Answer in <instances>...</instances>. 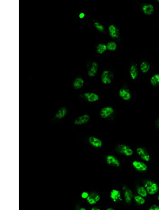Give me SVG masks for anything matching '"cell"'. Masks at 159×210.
<instances>
[{"label": "cell", "mask_w": 159, "mask_h": 210, "mask_svg": "<svg viewBox=\"0 0 159 210\" xmlns=\"http://www.w3.org/2000/svg\"><path fill=\"white\" fill-rule=\"evenodd\" d=\"M67 110L65 107H62L60 108L56 113L54 117L57 120L61 119L67 116Z\"/></svg>", "instance_id": "obj_15"}, {"label": "cell", "mask_w": 159, "mask_h": 210, "mask_svg": "<svg viewBox=\"0 0 159 210\" xmlns=\"http://www.w3.org/2000/svg\"><path fill=\"white\" fill-rule=\"evenodd\" d=\"M107 49V46L104 44H99L96 47V51H97L98 53L100 54L104 53Z\"/></svg>", "instance_id": "obj_24"}, {"label": "cell", "mask_w": 159, "mask_h": 210, "mask_svg": "<svg viewBox=\"0 0 159 210\" xmlns=\"http://www.w3.org/2000/svg\"><path fill=\"white\" fill-rule=\"evenodd\" d=\"M109 31L110 35L112 38H117L119 37V30L115 26L111 25L109 27Z\"/></svg>", "instance_id": "obj_19"}, {"label": "cell", "mask_w": 159, "mask_h": 210, "mask_svg": "<svg viewBox=\"0 0 159 210\" xmlns=\"http://www.w3.org/2000/svg\"><path fill=\"white\" fill-rule=\"evenodd\" d=\"M158 122L159 124V117L158 119Z\"/></svg>", "instance_id": "obj_35"}, {"label": "cell", "mask_w": 159, "mask_h": 210, "mask_svg": "<svg viewBox=\"0 0 159 210\" xmlns=\"http://www.w3.org/2000/svg\"><path fill=\"white\" fill-rule=\"evenodd\" d=\"M158 2L159 3V0H158Z\"/></svg>", "instance_id": "obj_36"}, {"label": "cell", "mask_w": 159, "mask_h": 210, "mask_svg": "<svg viewBox=\"0 0 159 210\" xmlns=\"http://www.w3.org/2000/svg\"><path fill=\"white\" fill-rule=\"evenodd\" d=\"M117 150L118 153L126 156H130L133 154V151L128 145L120 144L117 147Z\"/></svg>", "instance_id": "obj_2"}, {"label": "cell", "mask_w": 159, "mask_h": 210, "mask_svg": "<svg viewBox=\"0 0 159 210\" xmlns=\"http://www.w3.org/2000/svg\"><path fill=\"white\" fill-rule=\"evenodd\" d=\"M132 165L136 170L144 172L147 170L148 167L146 163L142 161L135 160L132 163Z\"/></svg>", "instance_id": "obj_9"}, {"label": "cell", "mask_w": 159, "mask_h": 210, "mask_svg": "<svg viewBox=\"0 0 159 210\" xmlns=\"http://www.w3.org/2000/svg\"><path fill=\"white\" fill-rule=\"evenodd\" d=\"M112 74L108 70H105L102 72L101 79L102 83L104 84H109L112 81Z\"/></svg>", "instance_id": "obj_6"}, {"label": "cell", "mask_w": 159, "mask_h": 210, "mask_svg": "<svg viewBox=\"0 0 159 210\" xmlns=\"http://www.w3.org/2000/svg\"><path fill=\"white\" fill-rule=\"evenodd\" d=\"M110 197L112 201L115 202L121 199V193L118 190L114 189L110 192Z\"/></svg>", "instance_id": "obj_16"}, {"label": "cell", "mask_w": 159, "mask_h": 210, "mask_svg": "<svg viewBox=\"0 0 159 210\" xmlns=\"http://www.w3.org/2000/svg\"><path fill=\"white\" fill-rule=\"evenodd\" d=\"M114 110L113 108L110 106H106L102 108L100 110L99 115L102 118L106 119L113 114Z\"/></svg>", "instance_id": "obj_5"}, {"label": "cell", "mask_w": 159, "mask_h": 210, "mask_svg": "<svg viewBox=\"0 0 159 210\" xmlns=\"http://www.w3.org/2000/svg\"><path fill=\"white\" fill-rule=\"evenodd\" d=\"M142 10L145 15L149 16L153 14L154 8V6L151 4H146L142 6Z\"/></svg>", "instance_id": "obj_14"}, {"label": "cell", "mask_w": 159, "mask_h": 210, "mask_svg": "<svg viewBox=\"0 0 159 210\" xmlns=\"http://www.w3.org/2000/svg\"><path fill=\"white\" fill-rule=\"evenodd\" d=\"M80 210H86V209L84 207H81L80 208Z\"/></svg>", "instance_id": "obj_33"}, {"label": "cell", "mask_w": 159, "mask_h": 210, "mask_svg": "<svg viewBox=\"0 0 159 210\" xmlns=\"http://www.w3.org/2000/svg\"><path fill=\"white\" fill-rule=\"evenodd\" d=\"M107 49L110 51H115L117 48V45L116 42H109L107 45Z\"/></svg>", "instance_id": "obj_26"}, {"label": "cell", "mask_w": 159, "mask_h": 210, "mask_svg": "<svg viewBox=\"0 0 159 210\" xmlns=\"http://www.w3.org/2000/svg\"><path fill=\"white\" fill-rule=\"evenodd\" d=\"M136 152L138 156L142 160L148 162L150 159V156L149 154L145 149L142 147H139L136 149Z\"/></svg>", "instance_id": "obj_7"}, {"label": "cell", "mask_w": 159, "mask_h": 210, "mask_svg": "<svg viewBox=\"0 0 159 210\" xmlns=\"http://www.w3.org/2000/svg\"><path fill=\"white\" fill-rule=\"evenodd\" d=\"M130 73L131 78L132 80H136L137 78L138 75V70L137 67L135 64H132L130 68Z\"/></svg>", "instance_id": "obj_20"}, {"label": "cell", "mask_w": 159, "mask_h": 210, "mask_svg": "<svg viewBox=\"0 0 159 210\" xmlns=\"http://www.w3.org/2000/svg\"><path fill=\"white\" fill-rule=\"evenodd\" d=\"M94 25H95L96 29L98 31L100 32H103L105 30V28L103 25L100 23L98 21H95L94 22Z\"/></svg>", "instance_id": "obj_27"}, {"label": "cell", "mask_w": 159, "mask_h": 210, "mask_svg": "<svg viewBox=\"0 0 159 210\" xmlns=\"http://www.w3.org/2000/svg\"><path fill=\"white\" fill-rule=\"evenodd\" d=\"M83 96L88 102H96L99 99V96L94 92H85Z\"/></svg>", "instance_id": "obj_11"}, {"label": "cell", "mask_w": 159, "mask_h": 210, "mask_svg": "<svg viewBox=\"0 0 159 210\" xmlns=\"http://www.w3.org/2000/svg\"><path fill=\"white\" fill-rule=\"evenodd\" d=\"M144 187L148 194L154 195L158 192L159 187L154 181L148 180L145 181Z\"/></svg>", "instance_id": "obj_1"}, {"label": "cell", "mask_w": 159, "mask_h": 210, "mask_svg": "<svg viewBox=\"0 0 159 210\" xmlns=\"http://www.w3.org/2000/svg\"><path fill=\"white\" fill-rule=\"evenodd\" d=\"M157 199H158V200L159 201V195L158 196Z\"/></svg>", "instance_id": "obj_34"}, {"label": "cell", "mask_w": 159, "mask_h": 210, "mask_svg": "<svg viewBox=\"0 0 159 210\" xmlns=\"http://www.w3.org/2000/svg\"><path fill=\"white\" fill-rule=\"evenodd\" d=\"M84 16H85V14L84 13H81L80 14L79 17L80 19H82L84 17Z\"/></svg>", "instance_id": "obj_30"}, {"label": "cell", "mask_w": 159, "mask_h": 210, "mask_svg": "<svg viewBox=\"0 0 159 210\" xmlns=\"http://www.w3.org/2000/svg\"><path fill=\"white\" fill-rule=\"evenodd\" d=\"M100 199V196L98 193L95 192H92L89 194V196L86 199L89 205H93L96 204Z\"/></svg>", "instance_id": "obj_4"}, {"label": "cell", "mask_w": 159, "mask_h": 210, "mask_svg": "<svg viewBox=\"0 0 159 210\" xmlns=\"http://www.w3.org/2000/svg\"><path fill=\"white\" fill-rule=\"evenodd\" d=\"M140 67L141 71L142 73H146L150 70V66L148 62L144 61L140 64Z\"/></svg>", "instance_id": "obj_21"}, {"label": "cell", "mask_w": 159, "mask_h": 210, "mask_svg": "<svg viewBox=\"0 0 159 210\" xmlns=\"http://www.w3.org/2000/svg\"><path fill=\"white\" fill-rule=\"evenodd\" d=\"M106 161L108 165L111 166L118 167L120 165L119 160L114 155H107L106 157Z\"/></svg>", "instance_id": "obj_8"}, {"label": "cell", "mask_w": 159, "mask_h": 210, "mask_svg": "<svg viewBox=\"0 0 159 210\" xmlns=\"http://www.w3.org/2000/svg\"><path fill=\"white\" fill-rule=\"evenodd\" d=\"M91 210H100V209L98 207H92L91 209Z\"/></svg>", "instance_id": "obj_31"}, {"label": "cell", "mask_w": 159, "mask_h": 210, "mask_svg": "<svg viewBox=\"0 0 159 210\" xmlns=\"http://www.w3.org/2000/svg\"><path fill=\"white\" fill-rule=\"evenodd\" d=\"M150 82L153 86L159 85V74H156L152 76L150 78Z\"/></svg>", "instance_id": "obj_22"}, {"label": "cell", "mask_w": 159, "mask_h": 210, "mask_svg": "<svg viewBox=\"0 0 159 210\" xmlns=\"http://www.w3.org/2000/svg\"><path fill=\"white\" fill-rule=\"evenodd\" d=\"M98 69V64L97 63L94 62L92 63L91 66L88 70L87 73L88 76L91 77L95 76L97 73Z\"/></svg>", "instance_id": "obj_17"}, {"label": "cell", "mask_w": 159, "mask_h": 210, "mask_svg": "<svg viewBox=\"0 0 159 210\" xmlns=\"http://www.w3.org/2000/svg\"><path fill=\"white\" fill-rule=\"evenodd\" d=\"M106 210H114V209L112 207H108L106 209Z\"/></svg>", "instance_id": "obj_32"}, {"label": "cell", "mask_w": 159, "mask_h": 210, "mask_svg": "<svg viewBox=\"0 0 159 210\" xmlns=\"http://www.w3.org/2000/svg\"><path fill=\"white\" fill-rule=\"evenodd\" d=\"M119 95L123 100H129L131 98L132 95L130 91L126 88H122L119 91Z\"/></svg>", "instance_id": "obj_12"}, {"label": "cell", "mask_w": 159, "mask_h": 210, "mask_svg": "<svg viewBox=\"0 0 159 210\" xmlns=\"http://www.w3.org/2000/svg\"><path fill=\"white\" fill-rule=\"evenodd\" d=\"M133 197V193L131 190L127 188L124 189V198L126 203L130 204L131 203Z\"/></svg>", "instance_id": "obj_13"}, {"label": "cell", "mask_w": 159, "mask_h": 210, "mask_svg": "<svg viewBox=\"0 0 159 210\" xmlns=\"http://www.w3.org/2000/svg\"><path fill=\"white\" fill-rule=\"evenodd\" d=\"M90 117L89 115L84 114L81 115L76 118L74 122V124L76 126H80L87 124L89 122Z\"/></svg>", "instance_id": "obj_3"}, {"label": "cell", "mask_w": 159, "mask_h": 210, "mask_svg": "<svg viewBox=\"0 0 159 210\" xmlns=\"http://www.w3.org/2000/svg\"><path fill=\"white\" fill-rule=\"evenodd\" d=\"M84 80L81 78H76L72 83V86L75 90H78L83 87L84 84Z\"/></svg>", "instance_id": "obj_18"}, {"label": "cell", "mask_w": 159, "mask_h": 210, "mask_svg": "<svg viewBox=\"0 0 159 210\" xmlns=\"http://www.w3.org/2000/svg\"><path fill=\"white\" fill-rule=\"evenodd\" d=\"M88 142L92 146L96 148H101L102 142L101 139L95 136H90L88 139Z\"/></svg>", "instance_id": "obj_10"}, {"label": "cell", "mask_w": 159, "mask_h": 210, "mask_svg": "<svg viewBox=\"0 0 159 210\" xmlns=\"http://www.w3.org/2000/svg\"><path fill=\"white\" fill-rule=\"evenodd\" d=\"M149 210H159V206L157 205H154L149 208Z\"/></svg>", "instance_id": "obj_29"}, {"label": "cell", "mask_w": 159, "mask_h": 210, "mask_svg": "<svg viewBox=\"0 0 159 210\" xmlns=\"http://www.w3.org/2000/svg\"><path fill=\"white\" fill-rule=\"evenodd\" d=\"M135 201L139 205H143L145 203V200L144 197L139 195L135 196L134 198Z\"/></svg>", "instance_id": "obj_25"}, {"label": "cell", "mask_w": 159, "mask_h": 210, "mask_svg": "<svg viewBox=\"0 0 159 210\" xmlns=\"http://www.w3.org/2000/svg\"><path fill=\"white\" fill-rule=\"evenodd\" d=\"M137 193L138 195L144 197L147 196L148 193L144 187L140 186L137 189Z\"/></svg>", "instance_id": "obj_23"}, {"label": "cell", "mask_w": 159, "mask_h": 210, "mask_svg": "<svg viewBox=\"0 0 159 210\" xmlns=\"http://www.w3.org/2000/svg\"><path fill=\"white\" fill-rule=\"evenodd\" d=\"M89 194L87 192L84 191L82 192L81 193V197L82 199H86L87 198L88 196L89 195Z\"/></svg>", "instance_id": "obj_28"}]
</instances>
